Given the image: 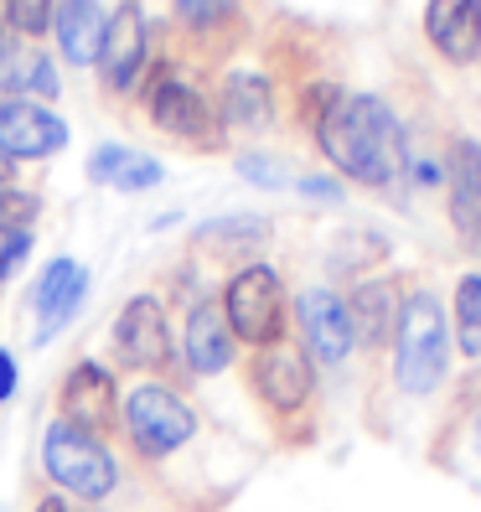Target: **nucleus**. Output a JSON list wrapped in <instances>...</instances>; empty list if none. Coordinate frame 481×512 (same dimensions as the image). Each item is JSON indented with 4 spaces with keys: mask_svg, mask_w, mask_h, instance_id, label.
<instances>
[{
    "mask_svg": "<svg viewBox=\"0 0 481 512\" xmlns=\"http://www.w3.org/2000/svg\"><path fill=\"white\" fill-rule=\"evenodd\" d=\"M150 114H156V125L171 130V135H187V140H207L218 135L213 130V114H207L202 94L182 78H161L156 94H150Z\"/></svg>",
    "mask_w": 481,
    "mask_h": 512,
    "instance_id": "4468645a",
    "label": "nucleus"
},
{
    "mask_svg": "<svg viewBox=\"0 0 481 512\" xmlns=\"http://www.w3.org/2000/svg\"><path fill=\"white\" fill-rule=\"evenodd\" d=\"M114 414V378L99 363H78L63 383V419L78 430H94Z\"/></svg>",
    "mask_w": 481,
    "mask_h": 512,
    "instance_id": "dca6fc26",
    "label": "nucleus"
},
{
    "mask_svg": "<svg viewBox=\"0 0 481 512\" xmlns=\"http://www.w3.org/2000/svg\"><path fill=\"white\" fill-rule=\"evenodd\" d=\"M316 140L342 176L363 187H383L404 171V130L394 109L373 94H337L326 88L316 109Z\"/></svg>",
    "mask_w": 481,
    "mask_h": 512,
    "instance_id": "f257e3e1",
    "label": "nucleus"
},
{
    "mask_svg": "<svg viewBox=\"0 0 481 512\" xmlns=\"http://www.w3.org/2000/svg\"><path fill=\"white\" fill-rule=\"evenodd\" d=\"M383 326H388V290H383V285H363V290H357L352 331H363L368 342H378V337H383Z\"/></svg>",
    "mask_w": 481,
    "mask_h": 512,
    "instance_id": "4be33fe9",
    "label": "nucleus"
},
{
    "mask_svg": "<svg viewBox=\"0 0 481 512\" xmlns=\"http://www.w3.org/2000/svg\"><path fill=\"white\" fill-rule=\"evenodd\" d=\"M140 68H145V16H140V6H119L114 16H109V32H104V52H99V73H104V83L109 88H135V78H140Z\"/></svg>",
    "mask_w": 481,
    "mask_h": 512,
    "instance_id": "1a4fd4ad",
    "label": "nucleus"
},
{
    "mask_svg": "<svg viewBox=\"0 0 481 512\" xmlns=\"http://www.w3.org/2000/svg\"><path fill=\"white\" fill-rule=\"evenodd\" d=\"M476 445H481V414H476Z\"/></svg>",
    "mask_w": 481,
    "mask_h": 512,
    "instance_id": "72a5a7b5",
    "label": "nucleus"
},
{
    "mask_svg": "<svg viewBox=\"0 0 481 512\" xmlns=\"http://www.w3.org/2000/svg\"><path fill=\"white\" fill-rule=\"evenodd\" d=\"M269 228L259 218H233V223H213V228H202V238H264Z\"/></svg>",
    "mask_w": 481,
    "mask_h": 512,
    "instance_id": "cd10ccee",
    "label": "nucleus"
},
{
    "mask_svg": "<svg viewBox=\"0 0 481 512\" xmlns=\"http://www.w3.org/2000/svg\"><path fill=\"white\" fill-rule=\"evenodd\" d=\"M42 213V202L32 192H16V187H0V228H16L26 233V223H32Z\"/></svg>",
    "mask_w": 481,
    "mask_h": 512,
    "instance_id": "5701e85b",
    "label": "nucleus"
},
{
    "mask_svg": "<svg viewBox=\"0 0 481 512\" xmlns=\"http://www.w3.org/2000/svg\"><path fill=\"white\" fill-rule=\"evenodd\" d=\"M52 21V0H11V26H21V32H47Z\"/></svg>",
    "mask_w": 481,
    "mask_h": 512,
    "instance_id": "393cba45",
    "label": "nucleus"
},
{
    "mask_svg": "<svg viewBox=\"0 0 481 512\" xmlns=\"http://www.w3.org/2000/svg\"><path fill=\"white\" fill-rule=\"evenodd\" d=\"M42 461H47L52 481H63V487L78 492V497H109L114 492V456L88 430L68 425V419H57V425L47 430Z\"/></svg>",
    "mask_w": 481,
    "mask_h": 512,
    "instance_id": "7ed1b4c3",
    "label": "nucleus"
},
{
    "mask_svg": "<svg viewBox=\"0 0 481 512\" xmlns=\"http://www.w3.org/2000/svg\"><path fill=\"white\" fill-rule=\"evenodd\" d=\"M11 166H16V161L6 156V150H0V187H6V182H11Z\"/></svg>",
    "mask_w": 481,
    "mask_h": 512,
    "instance_id": "7c9ffc66",
    "label": "nucleus"
},
{
    "mask_svg": "<svg viewBox=\"0 0 481 512\" xmlns=\"http://www.w3.org/2000/svg\"><path fill=\"white\" fill-rule=\"evenodd\" d=\"M26 254H32V238L16 233V228H0V280L16 275V269L26 264Z\"/></svg>",
    "mask_w": 481,
    "mask_h": 512,
    "instance_id": "a878e982",
    "label": "nucleus"
},
{
    "mask_svg": "<svg viewBox=\"0 0 481 512\" xmlns=\"http://www.w3.org/2000/svg\"><path fill=\"white\" fill-rule=\"evenodd\" d=\"M238 176H249V182H259V187H285L290 182L269 156H238Z\"/></svg>",
    "mask_w": 481,
    "mask_h": 512,
    "instance_id": "bb28decb",
    "label": "nucleus"
},
{
    "mask_svg": "<svg viewBox=\"0 0 481 512\" xmlns=\"http://www.w3.org/2000/svg\"><path fill=\"white\" fill-rule=\"evenodd\" d=\"M11 394H16V357L0 352V399H11Z\"/></svg>",
    "mask_w": 481,
    "mask_h": 512,
    "instance_id": "c85d7f7f",
    "label": "nucleus"
},
{
    "mask_svg": "<svg viewBox=\"0 0 481 512\" xmlns=\"http://www.w3.org/2000/svg\"><path fill=\"white\" fill-rule=\"evenodd\" d=\"M300 192H311V197H337V187L326 182V176H306V182H300Z\"/></svg>",
    "mask_w": 481,
    "mask_h": 512,
    "instance_id": "c756f323",
    "label": "nucleus"
},
{
    "mask_svg": "<svg viewBox=\"0 0 481 512\" xmlns=\"http://www.w3.org/2000/svg\"><path fill=\"white\" fill-rule=\"evenodd\" d=\"M456 321H461V347L481 357V275H466L456 290Z\"/></svg>",
    "mask_w": 481,
    "mask_h": 512,
    "instance_id": "412c9836",
    "label": "nucleus"
},
{
    "mask_svg": "<svg viewBox=\"0 0 481 512\" xmlns=\"http://www.w3.org/2000/svg\"><path fill=\"white\" fill-rule=\"evenodd\" d=\"M300 331H306V342H311V352L321 357V363H342V357L352 352V342H357L352 311L332 290H306L300 295Z\"/></svg>",
    "mask_w": 481,
    "mask_h": 512,
    "instance_id": "9d476101",
    "label": "nucleus"
},
{
    "mask_svg": "<svg viewBox=\"0 0 481 512\" xmlns=\"http://www.w3.org/2000/svg\"><path fill=\"white\" fill-rule=\"evenodd\" d=\"M425 32L450 63H471L481 52V0H430Z\"/></svg>",
    "mask_w": 481,
    "mask_h": 512,
    "instance_id": "f8f14e48",
    "label": "nucleus"
},
{
    "mask_svg": "<svg viewBox=\"0 0 481 512\" xmlns=\"http://www.w3.org/2000/svg\"><path fill=\"white\" fill-rule=\"evenodd\" d=\"M68 145V125L37 99H0V150L11 161L57 156Z\"/></svg>",
    "mask_w": 481,
    "mask_h": 512,
    "instance_id": "423d86ee",
    "label": "nucleus"
},
{
    "mask_svg": "<svg viewBox=\"0 0 481 512\" xmlns=\"http://www.w3.org/2000/svg\"><path fill=\"white\" fill-rule=\"evenodd\" d=\"M125 430L130 440L145 450V456H171L176 445H187L192 430H197V419L192 409L171 394V388H156V383H145L130 394L125 404Z\"/></svg>",
    "mask_w": 481,
    "mask_h": 512,
    "instance_id": "39448f33",
    "label": "nucleus"
},
{
    "mask_svg": "<svg viewBox=\"0 0 481 512\" xmlns=\"http://www.w3.org/2000/svg\"><path fill=\"white\" fill-rule=\"evenodd\" d=\"M223 316L233 326V337H244L254 347H275L280 331H285V290H280V275L275 269H244L233 275L228 295H223Z\"/></svg>",
    "mask_w": 481,
    "mask_h": 512,
    "instance_id": "20e7f679",
    "label": "nucleus"
},
{
    "mask_svg": "<svg viewBox=\"0 0 481 512\" xmlns=\"http://www.w3.org/2000/svg\"><path fill=\"white\" fill-rule=\"evenodd\" d=\"M0 88H11V99H26V94H57V73L42 52H6L0 63Z\"/></svg>",
    "mask_w": 481,
    "mask_h": 512,
    "instance_id": "aec40b11",
    "label": "nucleus"
},
{
    "mask_svg": "<svg viewBox=\"0 0 481 512\" xmlns=\"http://www.w3.org/2000/svg\"><path fill=\"white\" fill-rule=\"evenodd\" d=\"M187 363L192 373H223L233 363V326L213 300H202L187 321Z\"/></svg>",
    "mask_w": 481,
    "mask_h": 512,
    "instance_id": "f3484780",
    "label": "nucleus"
},
{
    "mask_svg": "<svg viewBox=\"0 0 481 512\" xmlns=\"http://www.w3.org/2000/svg\"><path fill=\"white\" fill-rule=\"evenodd\" d=\"M114 347L130 368H161L171 357V331H166V311L161 300L150 295H135L125 311L114 321Z\"/></svg>",
    "mask_w": 481,
    "mask_h": 512,
    "instance_id": "0eeeda50",
    "label": "nucleus"
},
{
    "mask_svg": "<svg viewBox=\"0 0 481 512\" xmlns=\"http://www.w3.org/2000/svg\"><path fill=\"white\" fill-rule=\"evenodd\" d=\"M445 352H450V331L445 311L435 295H409L399 311V342H394V378L404 394H430L445 378Z\"/></svg>",
    "mask_w": 481,
    "mask_h": 512,
    "instance_id": "f03ea898",
    "label": "nucleus"
},
{
    "mask_svg": "<svg viewBox=\"0 0 481 512\" xmlns=\"http://www.w3.org/2000/svg\"><path fill=\"white\" fill-rule=\"evenodd\" d=\"M88 176L99 187H114V192H145L161 182V161H150L145 150H130V145H99L88 156Z\"/></svg>",
    "mask_w": 481,
    "mask_h": 512,
    "instance_id": "a211bd4d",
    "label": "nucleus"
},
{
    "mask_svg": "<svg viewBox=\"0 0 481 512\" xmlns=\"http://www.w3.org/2000/svg\"><path fill=\"white\" fill-rule=\"evenodd\" d=\"M445 171H450V223H456L461 244L481 254V145L456 140Z\"/></svg>",
    "mask_w": 481,
    "mask_h": 512,
    "instance_id": "6e6552de",
    "label": "nucleus"
},
{
    "mask_svg": "<svg viewBox=\"0 0 481 512\" xmlns=\"http://www.w3.org/2000/svg\"><path fill=\"white\" fill-rule=\"evenodd\" d=\"M37 512H68V507H63V502H42Z\"/></svg>",
    "mask_w": 481,
    "mask_h": 512,
    "instance_id": "473e14b6",
    "label": "nucleus"
},
{
    "mask_svg": "<svg viewBox=\"0 0 481 512\" xmlns=\"http://www.w3.org/2000/svg\"><path fill=\"white\" fill-rule=\"evenodd\" d=\"M254 383H259V394L275 404V409H300L311 394V363L300 357L295 347H264V357L254 363Z\"/></svg>",
    "mask_w": 481,
    "mask_h": 512,
    "instance_id": "ddd939ff",
    "label": "nucleus"
},
{
    "mask_svg": "<svg viewBox=\"0 0 481 512\" xmlns=\"http://www.w3.org/2000/svg\"><path fill=\"white\" fill-rule=\"evenodd\" d=\"M233 6L238 0H176V11H182V21H192V26H218V21H228L233 16Z\"/></svg>",
    "mask_w": 481,
    "mask_h": 512,
    "instance_id": "b1692460",
    "label": "nucleus"
},
{
    "mask_svg": "<svg viewBox=\"0 0 481 512\" xmlns=\"http://www.w3.org/2000/svg\"><path fill=\"white\" fill-rule=\"evenodd\" d=\"M83 295H88V269L78 259H52L47 275L37 280V342L57 337L73 321Z\"/></svg>",
    "mask_w": 481,
    "mask_h": 512,
    "instance_id": "9b49d317",
    "label": "nucleus"
},
{
    "mask_svg": "<svg viewBox=\"0 0 481 512\" xmlns=\"http://www.w3.org/2000/svg\"><path fill=\"white\" fill-rule=\"evenodd\" d=\"M104 32H109V16L99 0H63L57 6V47H63L68 63H99L104 52Z\"/></svg>",
    "mask_w": 481,
    "mask_h": 512,
    "instance_id": "2eb2a0df",
    "label": "nucleus"
},
{
    "mask_svg": "<svg viewBox=\"0 0 481 512\" xmlns=\"http://www.w3.org/2000/svg\"><path fill=\"white\" fill-rule=\"evenodd\" d=\"M269 109H275L269 78H259V73H233V78L223 83V114H228V125H269Z\"/></svg>",
    "mask_w": 481,
    "mask_h": 512,
    "instance_id": "6ab92c4d",
    "label": "nucleus"
},
{
    "mask_svg": "<svg viewBox=\"0 0 481 512\" xmlns=\"http://www.w3.org/2000/svg\"><path fill=\"white\" fill-rule=\"evenodd\" d=\"M6 26H11V0H0V37H6Z\"/></svg>",
    "mask_w": 481,
    "mask_h": 512,
    "instance_id": "2f4dec72",
    "label": "nucleus"
}]
</instances>
